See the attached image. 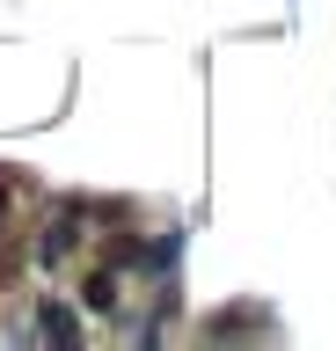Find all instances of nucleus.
<instances>
[{
  "label": "nucleus",
  "mask_w": 336,
  "mask_h": 351,
  "mask_svg": "<svg viewBox=\"0 0 336 351\" xmlns=\"http://www.w3.org/2000/svg\"><path fill=\"white\" fill-rule=\"evenodd\" d=\"M81 234H88V227H81V213H59V219L44 227V241H37V256H44V263H66Z\"/></svg>",
  "instance_id": "f257e3e1"
},
{
  "label": "nucleus",
  "mask_w": 336,
  "mask_h": 351,
  "mask_svg": "<svg viewBox=\"0 0 336 351\" xmlns=\"http://www.w3.org/2000/svg\"><path fill=\"white\" fill-rule=\"evenodd\" d=\"M37 329H44L51 344H81V322H73L59 300H44V307H37Z\"/></svg>",
  "instance_id": "f03ea898"
},
{
  "label": "nucleus",
  "mask_w": 336,
  "mask_h": 351,
  "mask_svg": "<svg viewBox=\"0 0 336 351\" xmlns=\"http://www.w3.org/2000/svg\"><path fill=\"white\" fill-rule=\"evenodd\" d=\"M88 300L95 307H117V271H95V278H88Z\"/></svg>",
  "instance_id": "7ed1b4c3"
},
{
  "label": "nucleus",
  "mask_w": 336,
  "mask_h": 351,
  "mask_svg": "<svg viewBox=\"0 0 336 351\" xmlns=\"http://www.w3.org/2000/svg\"><path fill=\"white\" fill-rule=\"evenodd\" d=\"M8 191H15V176H8V169H0V219H8Z\"/></svg>",
  "instance_id": "20e7f679"
}]
</instances>
